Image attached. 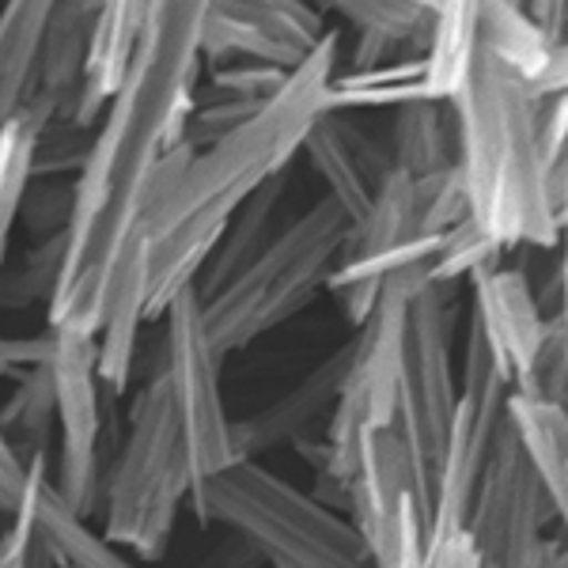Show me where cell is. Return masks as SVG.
Instances as JSON below:
<instances>
[{"mask_svg": "<svg viewBox=\"0 0 568 568\" xmlns=\"http://www.w3.org/2000/svg\"><path fill=\"white\" fill-rule=\"evenodd\" d=\"M34 524V535L53 554V561L65 568H141L130 554H122L106 535H95L88 527V516H80L72 504L61 497L58 481H53V466L45 455L27 459V478L20 504Z\"/></svg>", "mask_w": 568, "mask_h": 568, "instance_id": "5bb4252c", "label": "cell"}, {"mask_svg": "<svg viewBox=\"0 0 568 568\" xmlns=\"http://www.w3.org/2000/svg\"><path fill=\"white\" fill-rule=\"evenodd\" d=\"M304 152H307L311 168L318 171V179L326 182V190H329L326 197L342 209L349 224H356V220L368 213L383 179L394 171L390 155L375 141H368L353 122H345L337 110H326V114L311 125Z\"/></svg>", "mask_w": 568, "mask_h": 568, "instance_id": "4fadbf2b", "label": "cell"}, {"mask_svg": "<svg viewBox=\"0 0 568 568\" xmlns=\"http://www.w3.org/2000/svg\"><path fill=\"white\" fill-rule=\"evenodd\" d=\"M0 549H4V565H8V568H16V549H12V538L0 535Z\"/></svg>", "mask_w": 568, "mask_h": 568, "instance_id": "4316f807", "label": "cell"}, {"mask_svg": "<svg viewBox=\"0 0 568 568\" xmlns=\"http://www.w3.org/2000/svg\"><path fill=\"white\" fill-rule=\"evenodd\" d=\"M194 497V466L163 372L133 394L130 428L103 478V535L133 561H163L179 511Z\"/></svg>", "mask_w": 568, "mask_h": 568, "instance_id": "277c9868", "label": "cell"}, {"mask_svg": "<svg viewBox=\"0 0 568 568\" xmlns=\"http://www.w3.org/2000/svg\"><path fill=\"white\" fill-rule=\"evenodd\" d=\"M0 568H8V565H4V549H0Z\"/></svg>", "mask_w": 568, "mask_h": 568, "instance_id": "83f0119b", "label": "cell"}, {"mask_svg": "<svg viewBox=\"0 0 568 568\" xmlns=\"http://www.w3.org/2000/svg\"><path fill=\"white\" fill-rule=\"evenodd\" d=\"M345 232L349 220L342 209L329 197L318 201L281 235H273L213 296L201 300L220 356L240 353L262 334L296 318L318 296V288H326L329 273L342 262Z\"/></svg>", "mask_w": 568, "mask_h": 568, "instance_id": "5b68a950", "label": "cell"}, {"mask_svg": "<svg viewBox=\"0 0 568 568\" xmlns=\"http://www.w3.org/2000/svg\"><path fill=\"white\" fill-rule=\"evenodd\" d=\"M542 568H568V542H546V554H542Z\"/></svg>", "mask_w": 568, "mask_h": 568, "instance_id": "484cf974", "label": "cell"}, {"mask_svg": "<svg viewBox=\"0 0 568 568\" xmlns=\"http://www.w3.org/2000/svg\"><path fill=\"white\" fill-rule=\"evenodd\" d=\"M428 273L425 265H409L402 273H390L383 281V292L368 311L356 337L349 342V364H345L342 394L334 402L326 428V478L345 493L353 470V455L361 439L375 428L394 425L398 406V364H402V318L406 300L417 288V281Z\"/></svg>", "mask_w": 568, "mask_h": 568, "instance_id": "52a82bcc", "label": "cell"}, {"mask_svg": "<svg viewBox=\"0 0 568 568\" xmlns=\"http://www.w3.org/2000/svg\"><path fill=\"white\" fill-rule=\"evenodd\" d=\"M334 65L337 39L326 34L251 118L216 136L201 155H186L171 186L155 197L144 220L149 323L163 318L171 300L194 284L243 201L277 179L304 149L311 125L329 110Z\"/></svg>", "mask_w": 568, "mask_h": 568, "instance_id": "6da1fadb", "label": "cell"}, {"mask_svg": "<svg viewBox=\"0 0 568 568\" xmlns=\"http://www.w3.org/2000/svg\"><path fill=\"white\" fill-rule=\"evenodd\" d=\"M455 118V171L470 220L500 251L557 246V163L542 144V99L511 69L478 53L447 99Z\"/></svg>", "mask_w": 568, "mask_h": 568, "instance_id": "7a4b0ae2", "label": "cell"}, {"mask_svg": "<svg viewBox=\"0 0 568 568\" xmlns=\"http://www.w3.org/2000/svg\"><path fill=\"white\" fill-rule=\"evenodd\" d=\"M390 160L409 179H433L439 171L455 168L459 141H455V118L452 106L436 99H409L394 114L390 133Z\"/></svg>", "mask_w": 568, "mask_h": 568, "instance_id": "d6986e66", "label": "cell"}, {"mask_svg": "<svg viewBox=\"0 0 568 568\" xmlns=\"http://www.w3.org/2000/svg\"><path fill=\"white\" fill-rule=\"evenodd\" d=\"M549 508L530 459L504 420L493 455L485 463L478 497L470 508V535L481 568H542Z\"/></svg>", "mask_w": 568, "mask_h": 568, "instance_id": "8fae6325", "label": "cell"}, {"mask_svg": "<svg viewBox=\"0 0 568 568\" xmlns=\"http://www.w3.org/2000/svg\"><path fill=\"white\" fill-rule=\"evenodd\" d=\"M345 364H349V345L329 353L318 368H311L296 387L288 394H281L277 402H270L262 414L235 420L240 459H262V455L277 452L284 444H300L307 428L315 425L326 409L334 414V402H337V394H342V379H345Z\"/></svg>", "mask_w": 568, "mask_h": 568, "instance_id": "9a60e30c", "label": "cell"}, {"mask_svg": "<svg viewBox=\"0 0 568 568\" xmlns=\"http://www.w3.org/2000/svg\"><path fill=\"white\" fill-rule=\"evenodd\" d=\"M220 349L205 326V304L197 284L179 292L163 311V379L175 398L182 436H186L190 466H194V489L213 474L240 463L235 447V420L224 409L220 390Z\"/></svg>", "mask_w": 568, "mask_h": 568, "instance_id": "ba28073f", "label": "cell"}, {"mask_svg": "<svg viewBox=\"0 0 568 568\" xmlns=\"http://www.w3.org/2000/svg\"><path fill=\"white\" fill-rule=\"evenodd\" d=\"M190 508L201 524L227 527L273 568H372L353 519L284 481L262 459H240L201 481Z\"/></svg>", "mask_w": 568, "mask_h": 568, "instance_id": "3957f363", "label": "cell"}, {"mask_svg": "<svg viewBox=\"0 0 568 568\" xmlns=\"http://www.w3.org/2000/svg\"><path fill=\"white\" fill-rule=\"evenodd\" d=\"M481 12L485 0H428L425 23V91L447 103L481 53Z\"/></svg>", "mask_w": 568, "mask_h": 568, "instance_id": "ac0fdd59", "label": "cell"}, {"mask_svg": "<svg viewBox=\"0 0 568 568\" xmlns=\"http://www.w3.org/2000/svg\"><path fill=\"white\" fill-rule=\"evenodd\" d=\"M557 42L527 16L524 0H485L481 12V53L511 69L519 80L535 84L554 61Z\"/></svg>", "mask_w": 568, "mask_h": 568, "instance_id": "ffe728a7", "label": "cell"}, {"mask_svg": "<svg viewBox=\"0 0 568 568\" xmlns=\"http://www.w3.org/2000/svg\"><path fill=\"white\" fill-rule=\"evenodd\" d=\"M34 149H39V130L27 118L0 125V273H4L12 224L27 197V182L34 175Z\"/></svg>", "mask_w": 568, "mask_h": 568, "instance_id": "603a6c76", "label": "cell"}, {"mask_svg": "<svg viewBox=\"0 0 568 568\" xmlns=\"http://www.w3.org/2000/svg\"><path fill=\"white\" fill-rule=\"evenodd\" d=\"M50 425H58V406H53V379L50 368L20 372L12 398L0 409V439L12 447L20 459H34L45 455V439H50Z\"/></svg>", "mask_w": 568, "mask_h": 568, "instance_id": "44dd1931", "label": "cell"}, {"mask_svg": "<svg viewBox=\"0 0 568 568\" xmlns=\"http://www.w3.org/2000/svg\"><path fill=\"white\" fill-rule=\"evenodd\" d=\"M372 568H481V557L470 527L459 535L428 538L425 519L409 516L390 538V546L372 561Z\"/></svg>", "mask_w": 568, "mask_h": 568, "instance_id": "7402d4cb", "label": "cell"}, {"mask_svg": "<svg viewBox=\"0 0 568 568\" xmlns=\"http://www.w3.org/2000/svg\"><path fill=\"white\" fill-rule=\"evenodd\" d=\"M455 284H433L428 273L406 300L402 318V364H398V406L394 436L409 459L414 489L425 527L433 519L439 466H444L447 433H452L459 375H455Z\"/></svg>", "mask_w": 568, "mask_h": 568, "instance_id": "8992f818", "label": "cell"}, {"mask_svg": "<svg viewBox=\"0 0 568 568\" xmlns=\"http://www.w3.org/2000/svg\"><path fill=\"white\" fill-rule=\"evenodd\" d=\"M524 8L557 45L568 42V0H527Z\"/></svg>", "mask_w": 568, "mask_h": 568, "instance_id": "d4e9b609", "label": "cell"}, {"mask_svg": "<svg viewBox=\"0 0 568 568\" xmlns=\"http://www.w3.org/2000/svg\"><path fill=\"white\" fill-rule=\"evenodd\" d=\"M508 425L542 485L549 524L561 527L568 542V402L546 394H511Z\"/></svg>", "mask_w": 568, "mask_h": 568, "instance_id": "2e32d148", "label": "cell"}, {"mask_svg": "<svg viewBox=\"0 0 568 568\" xmlns=\"http://www.w3.org/2000/svg\"><path fill=\"white\" fill-rule=\"evenodd\" d=\"M61 0H8L0 12V125L23 114L39 88L45 34Z\"/></svg>", "mask_w": 568, "mask_h": 568, "instance_id": "e0dca14e", "label": "cell"}, {"mask_svg": "<svg viewBox=\"0 0 568 568\" xmlns=\"http://www.w3.org/2000/svg\"><path fill=\"white\" fill-rule=\"evenodd\" d=\"M361 34H379L387 42H402L425 31L428 0H329Z\"/></svg>", "mask_w": 568, "mask_h": 568, "instance_id": "cb8c5ba5", "label": "cell"}, {"mask_svg": "<svg viewBox=\"0 0 568 568\" xmlns=\"http://www.w3.org/2000/svg\"><path fill=\"white\" fill-rule=\"evenodd\" d=\"M511 379L485 345V337L470 326L466 334V361L459 375V402H455L452 433H447L444 466H439L436 504L428 519V538L459 535L470 527V508L478 497L485 463L493 455L504 420H508Z\"/></svg>", "mask_w": 568, "mask_h": 568, "instance_id": "9c48e42d", "label": "cell"}, {"mask_svg": "<svg viewBox=\"0 0 568 568\" xmlns=\"http://www.w3.org/2000/svg\"><path fill=\"white\" fill-rule=\"evenodd\" d=\"M470 281H474L470 326L497 353V361L504 364V372L511 379V390L554 398L549 372L557 368L565 375L561 337H557L554 318L546 315L538 296L530 292L527 277L519 270L485 265Z\"/></svg>", "mask_w": 568, "mask_h": 568, "instance_id": "7c38bea8", "label": "cell"}, {"mask_svg": "<svg viewBox=\"0 0 568 568\" xmlns=\"http://www.w3.org/2000/svg\"><path fill=\"white\" fill-rule=\"evenodd\" d=\"M50 379L58 406V463L53 481L80 516H95L103 500V394L110 390L99 375V342L80 329H50ZM114 394V390H110Z\"/></svg>", "mask_w": 568, "mask_h": 568, "instance_id": "30bf717a", "label": "cell"}]
</instances>
